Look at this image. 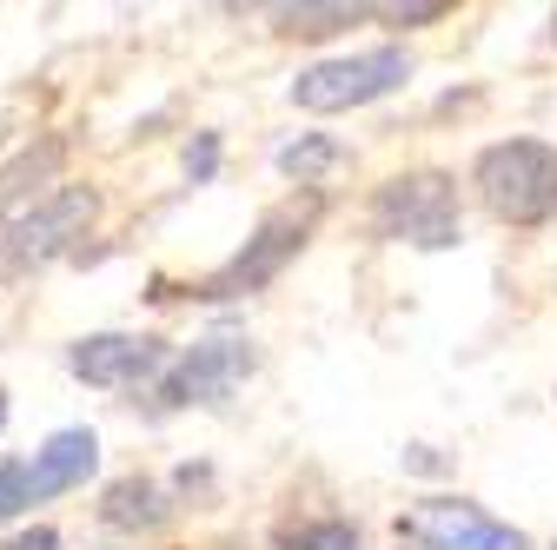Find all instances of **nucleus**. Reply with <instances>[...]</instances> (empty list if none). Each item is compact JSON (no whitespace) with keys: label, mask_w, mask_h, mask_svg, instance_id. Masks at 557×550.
Here are the masks:
<instances>
[{"label":"nucleus","mask_w":557,"mask_h":550,"mask_svg":"<svg viewBox=\"0 0 557 550\" xmlns=\"http://www.w3.org/2000/svg\"><path fill=\"white\" fill-rule=\"evenodd\" d=\"M478 192L498 220L531 226L557 213V153L544 140H498L478 153Z\"/></svg>","instance_id":"obj_1"},{"label":"nucleus","mask_w":557,"mask_h":550,"mask_svg":"<svg viewBox=\"0 0 557 550\" xmlns=\"http://www.w3.org/2000/svg\"><path fill=\"white\" fill-rule=\"evenodd\" d=\"M372 226L385 239H405V246H458V186L445 173H405L392 186H379L372 199Z\"/></svg>","instance_id":"obj_2"},{"label":"nucleus","mask_w":557,"mask_h":550,"mask_svg":"<svg viewBox=\"0 0 557 550\" xmlns=\"http://www.w3.org/2000/svg\"><path fill=\"white\" fill-rule=\"evenodd\" d=\"M411 80V60L398 47H372V53H345V60H319L293 80V100L306 113H345V107H366L385 100L392 87Z\"/></svg>","instance_id":"obj_3"},{"label":"nucleus","mask_w":557,"mask_h":550,"mask_svg":"<svg viewBox=\"0 0 557 550\" xmlns=\"http://www.w3.org/2000/svg\"><path fill=\"white\" fill-rule=\"evenodd\" d=\"M312 220H319V199H306V205H278V213H272V220L246 239V252H239L233 265H220L213 279H206V299H239V292L272 286L278 272H286V259L306 246Z\"/></svg>","instance_id":"obj_4"},{"label":"nucleus","mask_w":557,"mask_h":550,"mask_svg":"<svg viewBox=\"0 0 557 550\" xmlns=\"http://www.w3.org/2000/svg\"><path fill=\"white\" fill-rule=\"evenodd\" d=\"M398 543L405 550H524V530L484 517L465 498H425L398 517Z\"/></svg>","instance_id":"obj_5"},{"label":"nucleus","mask_w":557,"mask_h":550,"mask_svg":"<svg viewBox=\"0 0 557 550\" xmlns=\"http://www.w3.org/2000/svg\"><path fill=\"white\" fill-rule=\"evenodd\" d=\"M100 213V199L87 186H60L53 199H40L34 213L8 233V252H0V272H27V265H47L60 252H74V239H87Z\"/></svg>","instance_id":"obj_6"},{"label":"nucleus","mask_w":557,"mask_h":550,"mask_svg":"<svg viewBox=\"0 0 557 550\" xmlns=\"http://www.w3.org/2000/svg\"><path fill=\"white\" fill-rule=\"evenodd\" d=\"M252 372V346L246 338H199V346L160 378V404L166 411H180V404H213V398H226V391H239V378Z\"/></svg>","instance_id":"obj_7"},{"label":"nucleus","mask_w":557,"mask_h":550,"mask_svg":"<svg viewBox=\"0 0 557 550\" xmlns=\"http://www.w3.org/2000/svg\"><path fill=\"white\" fill-rule=\"evenodd\" d=\"M66 365H74V378H87L100 391H126V385L153 378L166 365V346L160 338H139V332H94L66 352Z\"/></svg>","instance_id":"obj_8"},{"label":"nucleus","mask_w":557,"mask_h":550,"mask_svg":"<svg viewBox=\"0 0 557 550\" xmlns=\"http://www.w3.org/2000/svg\"><path fill=\"white\" fill-rule=\"evenodd\" d=\"M100 471V438L94 432H53L40 451H34V464H27V498L40 504V498H60V491H74V485H87V477Z\"/></svg>","instance_id":"obj_9"},{"label":"nucleus","mask_w":557,"mask_h":550,"mask_svg":"<svg viewBox=\"0 0 557 550\" xmlns=\"http://www.w3.org/2000/svg\"><path fill=\"white\" fill-rule=\"evenodd\" d=\"M160 517H166V498H160L153 477H126V485L107 491V524L113 530H153Z\"/></svg>","instance_id":"obj_10"},{"label":"nucleus","mask_w":557,"mask_h":550,"mask_svg":"<svg viewBox=\"0 0 557 550\" xmlns=\"http://www.w3.org/2000/svg\"><path fill=\"white\" fill-rule=\"evenodd\" d=\"M366 8H345V0H338V8H278V27H286V34H306V40H319V34H338V27H352Z\"/></svg>","instance_id":"obj_11"},{"label":"nucleus","mask_w":557,"mask_h":550,"mask_svg":"<svg viewBox=\"0 0 557 550\" xmlns=\"http://www.w3.org/2000/svg\"><path fill=\"white\" fill-rule=\"evenodd\" d=\"M338 160V147L332 140H293L286 153H278V173L286 179H299V186H319V173Z\"/></svg>","instance_id":"obj_12"},{"label":"nucleus","mask_w":557,"mask_h":550,"mask_svg":"<svg viewBox=\"0 0 557 550\" xmlns=\"http://www.w3.org/2000/svg\"><path fill=\"white\" fill-rule=\"evenodd\" d=\"M27 504V458H0V517H21Z\"/></svg>","instance_id":"obj_13"},{"label":"nucleus","mask_w":557,"mask_h":550,"mask_svg":"<svg viewBox=\"0 0 557 550\" xmlns=\"http://www.w3.org/2000/svg\"><path fill=\"white\" fill-rule=\"evenodd\" d=\"M299 550H366V543H359L352 524H312V530L299 537Z\"/></svg>","instance_id":"obj_14"},{"label":"nucleus","mask_w":557,"mask_h":550,"mask_svg":"<svg viewBox=\"0 0 557 550\" xmlns=\"http://www.w3.org/2000/svg\"><path fill=\"white\" fill-rule=\"evenodd\" d=\"M213 160H220V140H213V133H206L199 147H186V173H193V179H213Z\"/></svg>","instance_id":"obj_15"},{"label":"nucleus","mask_w":557,"mask_h":550,"mask_svg":"<svg viewBox=\"0 0 557 550\" xmlns=\"http://www.w3.org/2000/svg\"><path fill=\"white\" fill-rule=\"evenodd\" d=\"M8 550H60V537H53V530L40 524V530H21V537H14Z\"/></svg>","instance_id":"obj_16"},{"label":"nucleus","mask_w":557,"mask_h":550,"mask_svg":"<svg viewBox=\"0 0 557 550\" xmlns=\"http://www.w3.org/2000/svg\"><path fill=\"white\" fill-rule=\"evenodd\" d=\"M392 21H438L445 14V0H425V8H385Z\"/></svg>","instance_id":"obj_17"},{"label":"nucleus","mask_w":557,"mask_h":550,"mask_svg":"<svg viewBox=\"0 0 557 550\" xmlns=\"http://www.w3.org/2000/svg\"><path fill=\"white\" fill-rule=\"evenodd\" d=\"M0 425H8V391H0Z\"/></svg>","instance_id":"obj_18"}]
</instances>
